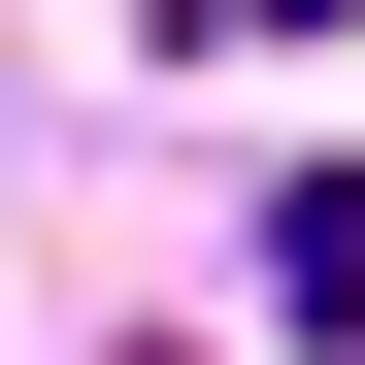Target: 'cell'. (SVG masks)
Masks as SVG:
<instances>
[{
    "instance_id": "6da1fadb",
    "label": "cell",
    "mask_w": 365,
    "mask_h": 365,
    "mask_svg": "<svg viewBox=\"0 0 365 365\" xmlns=\"http://www.w3.org/2000/svg\"><path fill=\"white\" fill-rule=\"evenodd\" d=\"M266 332H365V166H299V200H266Z\"/></svg>"
},
{
    "instance_id": "7a4b0ae2",
    "label": "cell",
    "mask_w": 365,
    "mask_h": 365,
    "mask_svg": "<svg viewBox=\"0 0 365 365\" xmlns=\"http://www.w3.org/2000/svg\"><path fill=\"white\" fill-rule=\"evenodd\" d=\"M166 34H332V0H166Z\"/></svg>"
}]
</instances>
